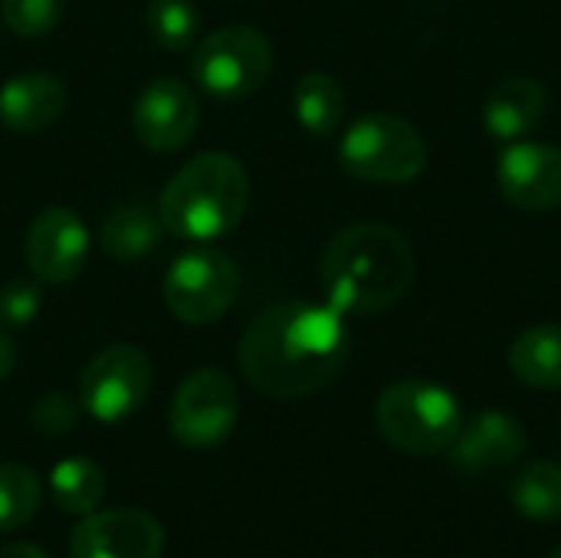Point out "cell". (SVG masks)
<instances>
[{
  "label": "cell",
  "instance_id": "7c38bea8",
  "mask_svg": "<svg viewBox=\"0 0 561 558\" xmlns=\"http://www.w3.org/2000/svg\"><path fill=\"white\" fill-rule=\"evenodd\" d=\"M26 266L39 283L66 286L72 283L89 257V230L82 217L69 207H46L30 220L26 230Z\"/></svg>",
  "mask_w": 561,
  "mask_h": 558
},
{
  "label": "cell",
  "instance_id": "44dd1931",
  "mask_svg": "<svg viewBox=\"0 0 561 558\" xmlns=\"http://www.w3.org/2000/svg\"><path fill=\"white\" fill-rule=\"evenodd\" d=\"M293 109L299 125L312 138H329L345 115V92L329 72H306L293 89Z\"/></svg>",
  "mask_w": 561,
  "mask_h": 558
},
{
  "label": "cell",
  "instance_id": "4316f807",
  "mask_svg": "<svg viewBox=\"0 0 561 558\" xmlns=\"http://www.w3.org/2000/svg\"><path fill=\"white\" fill-rule=\"evenodd\" d=\"M13 368H16V345H13L10 332L0 326V382H3V378H10V375H13Z\"/></svg>",
  "mask_w": 561,
  "mask_h": 558
},
{
  "label": "cell",
  "instance_id": "5bb4252c",
  "mask_svg": "<svg viewBox=\"0 0 561 558\" xmlns=\"http://www.w3.org/2000/svg\"><path fill=\"white\" fill-rule=\"evenodd\" d=\"M529 447L526 428L506 414V411H483L470 421H463L457 441L450 444L447 457L450 467L470 477L503 470L510 464H519Z\"/></svg>",
  "mask_w": 561,
  "mask_h": 558
},
{
  "label": "cell",
  "instance_id": "d4e9b609",
  "mask_svg": "<svg viewBox=\"0 0 561 558\" xmlns=\"http://www.w3.org/2000/svg\"><path fill=\"white\" fill-rule=\"evenodd\" d=\"M79 418H82L79 395H69V391H46L30 408V428L39 437H62L76 431Z\"/></svg>",
  "mask_w": 561,
  "mask_h": 558
},
{
  "label": "cell",
  "instance_id": "4fadbf2b",
  "mask_svg": "<svg viewBox=\"0 0 561 558\" xmlns=\"http://www.w3.org/2000/svg\"><path fill=\"white\" fill-rule=\"evenodd\" d=\"M496 184L526 214L556 210L561 207V148L529 138L510 141L496 164Z\"/></svg>",
  "mask_w": 561,
  "mask_h": 558
},
{
  "label": "cell",
  "instance_id": "f1b7e54d",
  "mask_svg": "<svg viewBox=\"0 0 561 558\" xmlns=\"http://www.w3.org/2000/svg\"><path fill=\"white\" fill-rule=\"evenodd\" d=\"M552 558H561V549H559V553H556V556H552Z\"/></svg>",
  "mask_w": 561,
  "mask_h": 558
},
{
  "label": "cell",
  "instance_id": "8fae6325",
  "mask_svg": "<svg viewBox=\"0 0 561 558\" xmlns=\"http://www.w3.org/2000/svg\"><path fill=\"white\" fill-rule=\"evenodd\" d=\"M197 122H201L197 92L174 76L151 79L131 109V128L138 141L161 155L184 148L194 138Z\"/></svg>",
  "mask_w": 561,
  "mask_h": 558
},
{
  "label": "cell",
  "instance_id": "d6986e66",
  "mask_svg": "<svg viewBox=\"0 0 561 558\" xmlns=\"http://www.w3.org/2000/svg\"><path fill=\"white\" fill-rule=\"evenodd\" d=\"M105 470L92 457H62L49 470V493L56 510L69 516H89L105 500Z\"/></svg>",
  "mask_w": 561,
  "mask_h": 558
},
{
  "label": "cell",
  "instance_id": "e0dca14e",
  "mask_svg": "<svg viewBox=\"0 0 561 558\" xmlns=\"http://www.w3.org/2000/svg\"><path fill=\"white\" fill-rule=\"evenodd\" d=\"M161 234H164V224L158 210L145 204H122L102 220L99 243L112 260L128 263V260H141L145 253H151Z\"/></svg>",
  "mask_w": 561,
  "mask_h": 558
},
{
  "label": "cell",
  "instance_id": "9c48e42d",
  "mask_svg": "<svg viewBox=\"0 0 561 558\" xmlns=\"http://www.w3.org/2000/svg\"><path fill=\"white\" fill-rule=\"evenodd\" d=\"M237 418H240V395L233 378L220 368L191 372L178 385L168 411L174 441L191 451L220 447L233 434Z\"/></svg>",
  "mask_w": 561,
  "mask_h": 558
},
{
  "label": "cell",
  "instance_id": "52a82bcc",
  "mask_svg": "<svg viewBox=\"0 0 561 558\" xmlns=\"http://www.w3.org/2000/svg\"><path fill=\"white\" fill-rule=\"evenodd\" d=\"M151 378V358L138 345H105L79 375V405L99 424H122L148 401Z\"/></svg>",
  "mask_w": 561,
  "mask_h": 558
},
{
  "label": "cell",
  "instance_id": "7402d4cb",
  "mask_svg": "<svg viewBox=\"0 0 561 558\" xmlns=\"http://www.w3.org/2000/svg\"><path fill=\"white\" fill-rule=\"evenodd\" d=\"M145 26H148V36L161 49L184 53L197 39L201 13H197L194 0H151L145 10Z\"/></svg>",
  "mask_w": 561,
  "mask_h": 558
},
{
  "label": "cell",
  "instance_id": "9a60e30c",
  "mask_svg": "<svg viewBox=\"0 0 561 558\" xmlns=\"http://www.w3.org/2000/svg\"><path fill=\"white\" fill-rule=\"evenodd\" d=\"M66 109V86L49 72H20L0 86V125L16 135L49 128Z\"/></svg>",
  "mask_w": 561,
  "mask_h": 558
},
{
  "label": "cell",
  "instance_id": "277c9868",
  "mask_svg": "<svg viewBox=\"0 0 561 558\" xmlns=\"http://www.w3.org/2000/svg\"><path fill=\"white\" fill-rule=\"evenodd\" d=\"M375 424L381 437L408 457L447 454L463 428L460 398L424 378H404L388 385L375 401Z\"/></svg>",
  "mask_w": 561,
  "mask_h": 558
},
{
  "label": "cell",
  "instance_id": "cb8c5ba5",
  "mask_svg": "<svg viewBox=\"0 0 561 558\" xmlns=\"http://www.w3.org/2000/svg\"><path fill=\"white\" fill-rule=\"evenodd\" d=\"M0 13L16 36L39 39L59 26L66 13V0H0Z\"/></svg>",
  "mask_w": 561,
  "mask_h": 558
},
{
  "label": "cell",
  "instance_id": "2e32d148",
  "mask_svg": "<svg viewBox=\"0 0 561 558\" xmlns=\"http://www.w3.org/2000/svg\"><path fill=\"white\" fill-rule=\"evenodd\" d=\"M549 92L533 76H510L496 82L483 102V125L496 141H523L542 122Z\"/></svg>",
  "mask_w": 561,
  "mask_h": 558
},
{
  "label": "cell",
  "instance_id": "8992f818",
  "mask_svg": "<svg viewBox=\"0 0 561 558\" xmlns=\"http://www.w3.org/2000/svg\"><path fill=\"white\" fill-rule=\"evenodd\" d=\"M273 69V46L253 26H224L204 36L191 56L194 82L214 99L253 95Z\"/></svg>",
  "mask_w": 561,
  "mask_h": 558
},
{
  "label": "cell",
  "instance_id": "7a4b0ae2",
  "mask_svg": "<svg viewBox=\"0 0 561 558\" xmlns=\"http://www.w3.org/2000/svg\"><path fill=\"white\" fill-rule=\"evenodd\" d=\"M414 250L388 224H352L339 230L319 260L325 303L348 316H378L398 306L414 286Z\"/></svg>",
  "mask_w": 561,
  "mask_h": 558
},
{
  "label": "cell",
  "instance_id": "ffe728a7",
  "mask_svg": "<svg viewBox=\"0 0 561 558\" xmlns=\"http://www.w3.org/2000/svg\"><path fill=\"white\" fill-rule=\"evenodd\" d=\"M510 503L533 523H559L561 520V464L533 460L513 474Z\"/></svg>",
  "mask_w": 561,
  "mask_h": 558
},
{
  "label": "cell",
  "instance_id": "6da1fadb",
  "mask_svg": "<svg viewBox=\"0 0 561 558\" xmlns=\"http://www.w3.org/2000/svg\"><path fill=\"white\" fill-rule=\"evenodd\" d=\"M352 335L329 303H276L263 309L237 345L243 378L273 401H299L329 388L345 368Z\"/></svg>",
  "mask_w": 561,
  "mask_h": 558
},
{
  "label": "cell",
  "instance_id": "83f0119b",
  "mask_svg": "<svg viewBox=\"0 0 561 558\" xmlns=\"http://www.w3.org/2000/svg\"><path fill=\"white\" fill-rule=\"evenodd\" d=\"M0 558H46V553L30 546V543H10L0 549Z\"/></svg>",
  "mask_w": 561,
  "mask_h": 558
},
{
  "label": "cell",
  "instance_id": "3957f363",
  "mask_svg": "<svg viewBox=\"0 0 561 558\" xmlns=\"http://www.w3.org/2000/svg\"><path fill=\"white\" fill-rule=\"evenodd\" d=\"M250 204V178L227 151H207L187 161L164 187L158 217L168 234L210 243L240 227Z\"/></svg>",
  "mask_w": 561,
  "mask_h": 558
},
{
  "label": "cell",
  "instance_id": "ac0fdd59",
  "mask_svg": "<svg viewBox=\"0 0 561 558\" xmlns=\"http://www.w3.org/2000/svg\"><path fill=\"white\" fill-rule=\"evenodd\" d=\"M510 368L519 382L542 391L561 388V326L546 322L526 329L510 345Z\"/></svg>",
  "mask_w": 561,
  "mask_h": 558
},
{
  "label": "cell",
  "instance_id": "603a6c76",
  "mask_svg": "<svg viewBox=\"0 0 561 558\" xmlns=\"http://www.w3.org/2000/svg\"><path fill=\"white\" fill-rule=\"evenodd\" d=\"M43 500L39 477L23 464H0V533L23 529Z\"/></svg>",
  "mask_w": 561,
  "mask_h": 558
},
{
  "label": "cell",
  "instance_id": "ba28073f",
  "mask_svg": "<svg viewBox=\"0 0 561 558\" xmlns=\"http://www.w3.org/2000/svg\"><path fill=\"white\" fill-rule=\"evenodd\" d=\"M240 289V273L224 250L194 247L181 253L164 276V306L184 326H210L224 319Z\"/></svg>",
  "mask_w": 561,
  "mask_h": 558
},
{
  "label": "cell",
  "instance_id": "30bf717a",
  "mask_svg": "<svg viewBox=\"0 0 561 558\" xmlns=\"http://www.w3.org/2000/svg\"><path fill=\"white\" fill-rule=\"evenodd\" d=\"M164 529L145 510H95L69 533V558H161Z\"/></svg>",
  "mask_w": 561,
  "mask_h": 558
},
{
  "label": "cell",
  "instance_id": "484cf974",
  "mask_svg": "<svg viewBox=\"0 0 561 558\" xmlns=\"http://www.w3.org/2000/svg\"><path fill=\"white\" fill-rule=\"evenodd\" d=\"M39 286L26 280H13L0 289V326L23 329L39 316Z\"/></svg>",
  "mask_w": 561,
  "mask_h": 558
},
{
  "label": "cell",
  "instance_id": "5b68a950",
  "mask_svg": "<svg viewBox=\"0 0 561 558\" xmlns=\"http://www.w3.org/2000/svg\"><path fill=\"white\" fill-rule=\"evenodd\" d=\"M424 135L391 112H371L352 122L339 141V164L371 184H408L427 171Z\"/></svg>",
  "mask_w": 561,
  "mask_h": 558
}]
</instances>
